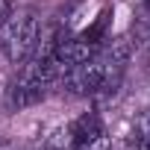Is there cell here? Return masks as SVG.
Returning <instances> with one entry per match:
<instances>
[{
  "instance_id": "6da1fadb",
  "label": "cell",
  "mask_w": 150,
  "mask_h": 150,
  "mask_svg": "<svg viewBox=\"0 0 150 150\" xmlns=\"http://www.w3.org/2000/svg\"><path fill=\"white\" fill-rule=\"evenodd\" d=\"M127 62H129V41L127 38L103 41L88 59L68 68L59 83H62L65 91L80 94V97L112 94L127 74Z\"/></svg>"
},
{
  "instance_id": "7a4b0ae2",
  "label": "cell",
  "mask_w": 150,
  "mask_h": 150,
  "mask_svg": "<svg viewBox=\"0 0 150 150\" xmlns=\"http://www.w3.org/2000/svg\"><path fill=\"white\" fill-rule=\"evenodd\" d=\"M44 41L41 35V21L33 9H12V15L3 21L0 27V53H3L12 65H21L27 62L38 44Z\"/></svg>"
},
{
  "instance_id": "3957f363",
  "label": "cell",
  "mask_w": 150,
  "mask_h": 150,
  "mask_svg": "<svg viewBox=\"0 0 150 150\" xmlns=\"http://www.w3.org/2000/svg\"><path fill=\"white\" fill-rule=\"evenodd\" d=\"M71 150H112V138L106 135L100 118L91 112V115H83L77 124L71 127Z\"/></svg>"
},
{
  "instance_id": "277c9868",
  "label": "cell",
  "mask_w": 150,
  "mask_h": 150,
  "mask_svg": "<svg viewBox=\"0 0 150 150\" xmlns=\"http://www.w3.org/2000/svg\"><path fill=\"white\" fill-rule=\"evenodd\" d=\"M12 15V0H0V27H3V21Z\"/></svg>"
}]
</instances>
